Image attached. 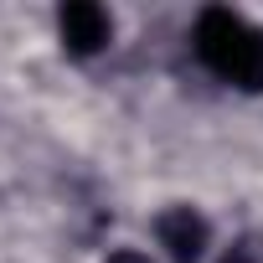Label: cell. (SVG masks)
Wrapping results in <instances>:
<instances>
[{
    "instance_id": "cell-5",
    "label": "cell",
    "mask_w": 263,
    "mask_h": 263,
    "mask_svg": "<svg viewBox=\"0 0 263 263\" xmlns=\"http://www.w3.org/2000/svg\"><path fill=\"white\" fill-rule=\"evenodd\" d=\"M222 263H253V253H248V248H232V253H227Z\"/></svg>"
},
{
    "instance_id": "cell-1",
    "label": "cell",
    "mask_w": 263,
    "mask_h": 263,
    "mask_svg": "<svg viewBox=\"0 0 263 263\" xmlns=\"http://www.w3.org/2000/svg\"><path fill=\"white\" fill-rule=\"evenodd\" d=\"M196 57L232 88L263 93V31L232 6H206L196 16Z\"/></svg>"
},
{
    "instance_id": "cell-3",
    "label": "cell",
    "mask_w": 263,
    "mask_h": 263,
    "mask_svg": "<svg viewBox=\"0 0 263 263\" xmlns=\"http://www.w3.org/2000/svg\"><path fill=\"white\" fill-rule=\"evenodd\" d=\"M155 237L171 253V263H201V253L212 242V227H206V217L196 206H165L155 217Z\"/></svg>"
},
{
    "instance_id": "cell-4",
    "label": "cell",
    "mask_w": 263,
    "mask_h": 263,
    "mask_svg": "<svg viewBox=\"0 0 263 263\" xmlns=\"http://www.w3.org/2000/svg\"><path fill=\"white\" fill-rule=\"evenodd\" d=\"M103 263H150V253H140V248H114Z\"/></svg>"
},
{
    "instance_id": "cell-2",
    "label": "cell",
    "mask_w": 263,
    "mask_h": 263,
    "mask_svg": "<svg viewBox=\"0 0 263 263\" xmlns=\"http://www.w3.org/2000/svg\"><path fill=\"white\" fill-rule=\"evenodd\" d=\"M57 31H62V47L72 57H98L114 42V16L98 6V0H67L57 11Z\"/></svg>"
}]
</instances>
